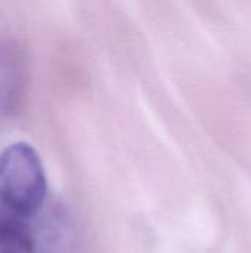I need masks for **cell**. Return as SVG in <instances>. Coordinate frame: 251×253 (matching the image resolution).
Masks as SVG:
<instances>
[{
  "instance_id": "obj_1",
  "label": "cell",
  "mask_w": 251,
  "mask_h": 253,
  "mask_svg": "<svg viewBox=\"0 0 251 253\" xmlns=\"http://www.w3.org/2000/svg\"><path fill=\"white\" fill-rule=\"evenodd\" d=\"M47 179L38 153L25 142L9 145L0 153V208L28 219L43 206Z\"/></svg>"
},
{
  "instance_id": "obj_2",
  "label": "cell",
  "mask_w": 251,
  "mask_h": 253,
  "mask_svg": "<svg viewBox=\"0 0 251 253\" xmlns=\"http://www.w3.org/2000/svg\"><path fill=\"white\" fill-rule=\"evenodd\" d=\"M34 239L25 224L0 208V253H34Z\"/></svg>"
}]
</instances>
